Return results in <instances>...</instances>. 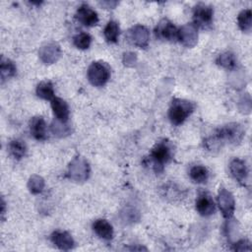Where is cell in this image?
Instances as JSON below:
<instances>
[{"instance_id":"cell-11","label":"cell","mask_w":252,"mask_h":252,"mask_svg":"<svg viewBox=\"0 0 252 252\" xmlns=\"http://www.w3.org/2000/svg\"><path fill=\"white\" fill-rule=\"evenodd\" d=\"M178 29L168 19H162L155 28V34L157 38L161 40L177 39Z\"/></svg>"},{"instance_id":"cell-24","label":"cell","mask_w":252,"mask_h":252,"mask_svg":"<svg viewBox=\"0 0 252 252\" xmlns=\"http://www.w3.org/2000/svg\"><path fill=\"white\" fill-rule=\"evenodd\" d=\"M217 64L226 70H233L236 67L235 55L230 51L222 52L218 56Z\"/></svg>"},{"instance_id":"cell-21","label":"cell","mask_w":252,"mask_h":252,"mask_svg":"<svg viewBox=\"0 0 252 252\" xmlns=\"http://www.w3.org/2000/svg\"><path fill=\"white\" fill-rule=\"evenodd\" d=\"M35 92H36V94H37L38 97H40L42 99H45V100H52L55 97L54 96L53 85L49 81L40 82L36 86Z\"/></svg>"},{"instance_id":"cell-18","label":"cell","mask_w":252,"mask_h":252,"mask_svg":"<svg viewBox=\"0 0 252 252\" xmlns=\"http://www.w3.org/2000/svg\"><path fill=\"white\" fill-rule=\"evenodd\" d=\"M93 229L98 237L104 240H110L113 237V227L104 219L94 220L93 223Z\"/></svg>"},{"instance_id":"cell-28","label":"cell","mask_w":252,"mask_h":252,"mask_svg":"<svg viewBox=\"0 0 252 252\" xmlns=\"http://www.w3.org/2000/svg\"><path fill=\"white\" fill-rule=\"evenodd\" d=\"M51 132L57 137H65L71 133V128L64 122L56 119L51 124Z\"/></svg>"},{"instance_id":"cell-19","label":"cell","mask_w":252,"mask_h":252,"mask_svg":"<svg viewBox=\"0 0 252 252\" xmlns=\"http://www.w3.org/2000/svg\"><path fill=\"white\" fill-rule=\"evenodd\" d=\"M17 72V67L13 61L8 58L2 57L0 63V76H1V83L3 84L6 80L14 77Z\"/></svg>"},{"instance_id":"cell-3","label":"cell","mask_w":252,"mask_h":252,"mask_svg":"<svg viewBox=\"0 0 252 252\" xmlns=\"http://www.w3.org/2000/svg\"><path fill=\"white\" fill-rule=\"evenodd\" d=\"M172 153L171 148L167 142L162 141L157 143L151 151V161L153 163V168L157 173L163 170V166L171 158Z\"/></svg>"},{"instance_id":"cell-5","label":"cell","mask_w":252,"mask_h":252,"mask_svg":"<svg viewBox=\"0 0 252 252\" xmlns=\"http://www.w3.org/2000/svg\"><path fill=\"white\" fill-rule=\"evenodd\" d=\"M110 78L109 67L99 61L93 62L88 69V79L90 83L94 87L104 86Z\"/></svg>"},{"instance_id":"cell-25","label":"cell","mask_w":252,"mask_h":252,"mask_svg":"<svg viewBox=\"0 0 252 252\" xmlns=\"http://www.w3.org/2000/svg\"><path fill=\"white\" fill-rule=\"evenodd\" d=\"M190 178L195 183H205L208 180L209 172L208 169L203 165H194L189 171Z\"/></svg>"},{"instance_id":"cell-32","label":"cell","mask_w":252,"mask_h":252,"mask_svg":"<svg viewBox=\"0 0 252 252\" xmlns=\"http://www.w3.org/2000/svg\"><path fill=\"white\" fill-rule=\"evenodd\" d=\"M101 6H104L106 8H114L117 5V2H109V1H103L99 3Z\"/></svg>"},{"instance_id":"cell-10","label":"cell","mask_w":252,"mask_h":252,"mask_svg":"<svg viewBox=\"0 0 252 252\" xmlns=\"http://www.w3.org/2000/svg\"><path fill=\"white\" fill-rule=\"evenodd\" d=\"M177 39L186 47H194L198 42V28L193 24H186L178 29Z\"/></svg>"},{"instance_id":"cell-33","label":"cell","mask_w":252,"mask_h":252,"mask_svg":"<svg viewBox=\"0 0 252 252\" xmlns=\"http://www.w3.org/2000/svg\"><path fill=\"white\" fill-rule=\"evenodd\" d=\"M1 207H2V211H1V214H2V218H3V217H4V214H5V202H4V199H3V198H2Z\"/></svg>"},{"instance_id":"cell-12","label":"cell","mask_w":252,"mask_h":252,"mask_svg":"<svg viewBox=\"0 0 252 252\" xmlns=\"http://www.w3.org/2000/svg\"><path fill=\"white\" fill-rule=\"evenodd\" d=\"M229 171L231 176L242 186L246 185L248 180V168L244 160L240 158H233L229 162Z\"/></svg>"},{"instance_id":"cell-22","label":"cell","mask_w":252,"mask_h":252,"mask_svg":"<svg viewBox=\"0 0 252 252\" xmlns=\"http://www.w3.org/2000/svg\"><path fill=\"white\" fill-rule=\"evenodd\" d=\"M119 32H120L119 25L115 21H109L103 30L104 37H105L106 41L110 42V43L117 42L118 37H119Z\"/></svg>"},{"instance_id":"cell-8","label":"cell","mask_w":252,"mask_h":252,"mask_svg":"<svg viewBox=\"0 0 252 252\" xmlns=\"http://www.w3.org/2000/svg\"><path fill=\"white\" fill-rule=\"evenodd\" d=\"M214 10L211 6L206 5L204 3H199L195 6L193 11V18L195 22V26L201 28H207L211 26L213 22Z\"/></svg>"},{"instance_id":"cell-2","label":"cell","mask_w":252,"mask_h":252,"mask_svg":"<svg viewBox=\"0 0 252 252\" xmlns=\"http://www.w3.org/2000/svg\"><path fill=\"white\" fill-rule=\"evenodd\" d=\"M195 104L192 101L181 98H174L172 99L168 110L169 120L173 125H180L193 112Z\"/></svg>"},{"instance_id":"cell-17","label":"cell","mask_w":252,"mask_h":252,"mask_svg":"<svg viewBox=\"0 0 252 252\" xmlns=\"http://www.w3.org/2000/svg\"><path fill=\"white\" fill-rule=\"evenodd\" d=\"M51 101V108L52 111L56 117L57 120L66 123L68 121L69 118V106L67 104V102L62 99L61 97H57L55 96Z\"/></svg>"},{"instance_id":"cell-9","label":"cell","mask_w":252,"mask_h":252,"mask_svg":"<svg viewBox=\"0 0 252 252\" xmlns=\"http://www.w3.org/2000/svg\"><path fill=\"white\" fill-rule=\"evenodd\" d=\"M38 55L40 60L46 64L50 65L55 63L61 56L60 45L55 41H49L42 44L38 50Z\"/></svg>"},{"instance_id":"cell-20","label":"cell","mask_w":252,"mask_h":252,"mask_svg":"<svg viewBox=\"0 0 252 252\" xmlns=\"http://www.w3.org/2000/svg\"><path fill=\"white\" fill-rule=\"evenodd\" d=\"M8 150L10 155L16 158V159H21L25 157L26 152H27V147L26 144L19 139H14L10 141L8 145Z\"/></svg>"},{"instance_id":"cell-31","label":"cell","mask_w":252,"mask_h":252,"mask_svg":"<svg viewBox=\"0 0 252 252\" xmlns=\"http://www.w3.org/2000/svg\"><path fill=\"white\" fill-rule=\"evenodd\" d=\"M136 215H138V213L134 212L133 210H129L127 209L125 213H123V220H126L127 221H135L136 220H138V216L136 217Z\"/></svg>"},{"instance_id":"cell-29","label":"cell","mask_w":252,"mask_h":252,"mask_svg":"<svg viewBox=\"0 0 252 252\" xmlns=\"http://www.w3.org/2000/svg\"><path fill=\"white\" fill-rule=\"evenodd\" d=\"M124 65L130 67V66H134V64L136 63L137 61V56H136V53L134 52H125L123 54V59H122Z\"/></svg>"},{"instance_id":"cell-23","label":"cell","mask_w":252,"mask_h":252,"mask_svg":"<svg viewBox=\"0 0 252 252\" xmlns=\"http://www.w3.org/2000/svg\"><path fill=\"white\" fill-rule=\"evenodd\" d=\"M237 25L242 32H248L252 28V12L250 9L242 10L237 17Z\"/></svg>"},{"instance_id":"cell-26","label":"cell","mask_w":252,"mask_h":252,"mask_svg":"<svg viewBox=\"0 0 252 252\" xmlns=\"http://www.w3.org/2000/svg\"><path fill=\"white\" fill-rule=\"evenodd\" d=\"M44 179L39 175H32L28 181V188L32 194H39L44 188Z\"/></svg>"},{"instance_id":"cell-27","label":"cell","mask_w":252,"mask_h":252,"mask_svg":"<svg viewBox=\"0 0 252 252\" xmlns=\"http://www.w3.org/2000/svg\"><path fill=\"white\" fill-rule=\"evenodd\" d=\"M73 42L79 49H88L92 42V36L87 32H80L74 36Z\"/></svg>"},{"instance_id":"cell-14","label":"cell","mask_w":252,"mask_h":252,"mask_svg":"<svg viewBox=\"0 0 252 252\" xmlns=\"http://www.w3.org/2000/svg\"><path fill=\"white\" fill-rule=\"evenodd\" d=\"M50 238H51L52 243L60 250L68 251V250H71L72 248H74V246H75V241H74L72 235L67 231L56 230V231L52 232Z\"/></svg>"},{"instance_id":"cell-30","label":"cell","mask_w":252,"mask_h":252,"mask_svg":"<svg viewBox=\"0 0 252 252\" xmlns=\"http://www.w3.org/2000/svg\"><path fill=\"white\" fill-rule=\"evenodd\" d=\"M233 249L235 251H250L251 250V245L250 242L246 239H241L238 240L234 243Z\"/></svg>"},{"instance_id":"cell-15","label":"cell","mask_w":252,"mask_h":252,"mask_svg":"<svg viewBox=\"0 0 252 252\" xmlns=\"http://www.w3.org/2000/svg\"><path fill=\"white\" fill-rule=\"evenodd\" d=\"M196 210L203 217H209L215 212V203L207 193H201L196 200Z\"/></svg>"},{"instance_id":"cell-4","label":"cell","mask_w":252,"mask_h":252,"mask_svg":"<svg viewBox=\"0 0 252 252\" xmlns=\"http://www.w3.org/2000/svg\"><path fill=\"white\" fill-rule=\"evenodd\" d=\"M91 173L89 162L82 157L74 158L68 165V177L76 182L86 181Z\"/></svg>"},{"instance_id":"cell-7","label":"cell","mask_w":252,"mask_h":252,"mask_svg":"<svg viewBox=\"0 0 252 252\" xmlns=\"http://www.w3.org/2000/svg\"><path fill=\"white\" fill-rule=\"evenodd\" d=\"M218 205L225 219L232 217L235 210V201L233 195L223 187L219 189L218 193Z\"/></svg>"},{"instance_id":"cell-16","label":"cell","mask_w":252,"mask_h":252,"mask_svg":"<svg viewBox=\"0 0 252 252\" xmlns=\"http://www.w3.org/2000/svg\"><path fill=\"white\" fill-rule=\"evenodd\" d=\"M30 131L32 136L37 141L46 140V123L41 116L32 117L30 121Z\"/></svg>"},{"instance_id":"cell-13","label":"cell","mask_w":252,"mask_h":252,"mask_svg":"<svg viewBox=\"0 0 252 252\" xmlns=\"http://www.w3.org/2000/svg\"><path fill=\"white\" fill-rule=\"evenodd\" d=\"M76 19L86 27H94L98 23L97 13L87 4H83L77 9Z\"/></svg>"},{"instance_id":"cell-6","label":"cell","mask_w":252,"mask_h":252,"mask_svg":"<svg viewBox=\"0 0 252 252\" xmlns=\"http://www.w3.org/2000/svg\"><path fill=\"white\" fill-rule=\"evenodd\" d=\"M126 37L133 45L140 48H146L149 44L150 32L145 26L136 25L128 30Z\"/></svg>"},{"instance_id":"cell-1","label":"cell","mask_w":252,"mask_h":252,"mask_svg":"<svg viewBox=\"0 0 252 252\" xmlns=\"http://www.w3.org/2000/svg\"><path fill=\"white\" fill-rule=\"evenodd\" d=\"M244 129L239 123H229L219 128L215 135L204 141L206 148L210 151L218 150L223 143L236 145L242 141Z\"/></svg>"}]
</instances>
